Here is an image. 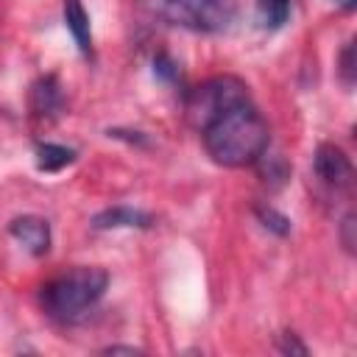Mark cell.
Here are the masks:
<instances>
[{"label": "cell", "instance_id": "2", "mask_svg": "<svg viewBox=\"0 0 357 357\" xmlns=\"http://www.w3.org/2000/svg\"><path fill=\"white\" fill-rule=\"evenodd\" d=\"M106 287H109V273L103 268L75 265L42 284L39 304L47 318L70 324V321H78L86 310H92L106 293Z\"/></svg>", "mask_w": 357, "mask_h": 357}, {"label": "cell", "instance_id": "9", "mask_svg": "<svg viewBox=\"0 0 357 357\" xmlns=\"http://www.w3.org/2000/svg\"><path fill=\"white\" fill-rule=\"evenodd\" d=\"M61 14H64V25L73 33L78 50L84 56H92V28H89V14H86L84 3L81 0H64Z\"/></svg>", "mask_w": 357, "mask_h": 357}, {"label": "cell", "instance_id": "17", "mask_svg": "<svg viewBox=\"0 0 357 357\" xmlns=\"http://www.w3.org/2000/svg\"><path fill=\"white\" fill-rule=\"evenodd\" d=\"M340 3H349V0H340Z\"/></svg>", "mask_w": 357, "mask_h": 357}, {"label": "cell", "instance_id": "1", "mask_svg": "<svg viewBox=\"0 0 357 357\" xmlns=\"http://www.w3.org/2000/svg\"><path fill=\"white\" fill-rule=\"evenodd\" d=\"M198 131L212 162L223 167L257 165V159L268 151V142H271L268 123L251 100L229 106L226 112L204 123Z\"/></svg>", "mask_w": 357, "mask_h": 357}, {"label": "cell", "instance_id": "7", "mask_svg": "<svg viewBox=\"0 0 357 357\" xmlns=\"http://www.w3.org/2000/svg\"><path fill=\"white\" fill-rule=\"evenodd\" d=\"M8 234L33 257L47 254L50 248V223L39 215H20L8 223Z\"/></svg>", "mask_w": 357, "mask_h": 357}, {"label": "cell", "instance_id": "13", "mask_svg": "<svg viewBox=\"0 0 357 357\" xmlns=\"http://www.w3.org/2000/svg\"><path fill=\"white\" fill-rule=\"evenodd\" d=\"M153 73L162 78V81H176V75H178V70H176V64L165 56V53H159L156 59H153Z\"/></svg>", "mask_w": 357, "mask_h": 357}, {"label": "cell", "instance_id": "3", "mask_svg": "<svg viewBox=\"0 0 357 357\" xmlns=\"http://www.w3.org/2000/svg\"><path fill=\"white\" fill-rule=\"evenodd\" d=\"M139 8L173 28L195 33H220L234 22V0H139Z\"/></svg>", "mask_w": 357, "mask_h": 357}, {"label": "cell", "instance_id": "8", "mask_svg": "<svg viewBox=\"0 0 357 357\" xmlns=\"http://www.w3.org/2000/svg\"><path fill=\"white\" fill-rule=\"evenodd\" d=\"M95 229H151L153 218L142 209H131V206H112L103 209L92 218Z\"/></svg>", "mask_w": 357, "mask_h": 357}, {"label": "cell", "instance_id": "5", "mask_svg": "<svg viewBox=\"0 0 357 357\" xmlns=\"http://www.w3.org/2000/svg\"><path fill=\"white\" fill-rule=\"evenodd\" d=\"M312 167H315V176L332 190H346L351 184V176H354V167H351L349 156L332 142H324V145L315 148Z\"/></svg>", "mask_w": 357, "mask_h": 357}, {"label": "cell", "instance_id": "12", "mask_svg": "<svg viewBox=\"0 0 357 357\" xmlns=\"http://www.w3.org/2000/svg\"><path fill=\"white\" fill-rule=\"evenodd\" d=\"M257 218L262 220L265 229H271V231H276V234H282V237L290 231V220H287L282 212H276L273 206H257Z\"/></svg>", "mask_w": 357, "mask_h": 357}, {"label": "cell", "instance_id": "6", "mask_svg": "<svg viewBox=\"0 0 357 357\" xmlns=\"http://www.w3.org/2000/svg\"><path fill=\"white\" fill-rule=\"evenodd\" d=\"M61 106H64V95H61V86H59L56 75H45V78H39V81L31 86L28 109H31V117H33L39 126L53 123V120L61 114Z\"/></svg>", "mask_w": 357, "mask_h": 357}, {"label": "cell", "instance_id": "11", "mask_svg": "<svg viewBox=\"0 0 357 357\" xmlns=\"http://www.w3.org/2000/svg\"><path fill=\"white\" fill-rule=\"evenodd\" d=\"M290 3L293 0H259L257 14H259L262 28H282L290 17Z\"/></svg>", "mask_w": 357, "mask_h": 357}, {"label": "cell", "instance_id": "4", "mask_svg": "<svg viewBox=\"0 0 357 357\" xmlns=\"http://www.w3.org/2000/svg\"><path fill=\"white\" fill-rule=\"evenodd\" d=\"M245 100H251V92H248V86L240 78H234V75H215V78H209L201 86L187 92L184 109H187V120L195 128H201L215 114L226 112L229 106L245 103Z\"/></svg>", "mask_w": 357, "mask_h": 357}, {"label": "cell", "instance_id": "16", "mask_svg": "<svg viewBox=\"0 0 357 357\" xmlns=\"http://www.w3.org/2000/svg\"><path fill=\"white\" fill-rule=\"evenodd\" d=\"M106 354H137V349L134 346H109Z\"/></svg>", "mask_w": 357, "mask_h": 357}, {"label": "cell", "instance_id": "14", "mask_svg": "<svg viewBox=\"0 0 357 357\" xmlns=\"http://www.w3.org/2000/svg\"><path fill=\"white\" fill-rule=\"evenodd\" d=\"M279 351L282 354H307V346L298 340V335H293V332H284L282 335V340H279Z\"/></svg>", "mask_w": 357, "mask_h": 357}, {"label": "cell", "instance_id": "10", "mask_svg": "<svg viewBox=\"0 0 357 357\" xmlns=\"http://www.w3.org/2000/svg\"><path fill=\"white\" fill-rule=\"evenodd\" d=\"M73 162H75L73 148H64V145H56V142H39L36 145V167L42 173H59Z\"/></svg>", "mask_w": 357, "mask_h": 357}, {"label": "cell", "instance_id": "15", "mask_svg": "<svg viewBox=\"0 0 357 357\" xmlns=\"http://www.w3.org/2000/svg\"><path fill=\"white\" fill-rule=\"evenodd\" d=\"M351 53H354V47L351 45H346L343 47V56H340V73H343V81L351 86V81H354V61H351Z\"/></svg>", "mask_w": 357, "mask_h": 357}]
</instances>
